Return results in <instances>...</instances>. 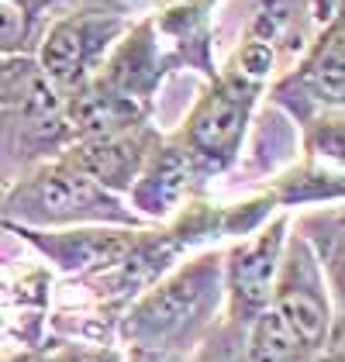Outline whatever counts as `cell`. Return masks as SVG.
Masks as SVG:
<instances>
[{"label": "cell", "mask_w": 345, "mask_h": 362, "mask_svg": "<svg viewBox=\"0 0 345 362\" xmlns=\"http://www.w3.org/2000/svg\"><path fill=\"white\" fill-rule=\"evenodd\" d=\"M221 245L190 252L117 314L124 362H190L221 317Z\"/></svg>", "instance_id": "1"}, {"label": "cell", "mask_w": 345, "mask_h": 362, "mask_svg": "<svg viewBox=\"0 0 345 362\" xmlns=\"http://www.w3.org/2000/svg\"><path fill=\"white\" fill-rule=\"evenodd\" d=\"M69 141L66 97L42 73L35 56H0V187L7 190Z\"/></svg>", "instance_id": "2"}, {"label": "cell", "mask_w": 345, "mask_h": 362, "mask_svg": "<svg viewBox=\"0 0 345 362\" xmlns=\"http://www.w3.org/2000/svg\"><path fill=\"white\" fill-rule=\"evenodd\" d=\"M4 224L21 228H76V224H121L142 228V221L121 194L104 190L62 152L31 166L4 190Z\"/></svg>", "instance_id": "3"}, {"label": "cell", "mask_w": 345, "mask_h": 362, "mask_svg": "<svg viewBox=\"0 0 345 362\" xmlns=\"http://www.w3.org/2000/svg\"><path fill=\"white\" fill-rule=\"evenodd\" d=\"M135 18L124 0H73L69 11L52 14L31 49L42 73L62 97L90 83Z\"/></svg>", "instance_id": "4"}, {"label": "cell", "mask_w": 345, "mask_h": 362, "mask_svg": "<svg viewBox=\"0 0 345 362\" xmlns=\"http://www.w3.org/2000/svg\"><path fill=\"white\" fill-rule=\"evenodd\" d=\"M259 104H262L259 90L238 83L218 69L204 80L197 100L190 104L172 139L190 152L207 183L228 176L242 163Z\"/></svg>", "instance_id": "5"}, {"label": "cell", "mask_w": 345, "mask_h": 362, "mask_svg": "<svg viewBox=\"0 0 345 362\" xmlns=\"http://www.w3.org/2000/svg\"><path fill=\"white\" fill-rule=\"evenodd\" d=\"M262 100L283 111L300 128L324 111L345 107V31L342 11L317 25L308 49L290 62L287 69L266 86Z\"/></svg>", "instance_id": "6"}, {"label": "cell", "mask_w": 345, "mask_h": 362, "mask_svg": "<svg viewBox=\"0 0 345 362\" xmlns=\"http://www.w3.org/2000/svg\"><path fill=\"white\" fill-rule=\"evenodd\" d=\"M269 310L315 352H321L332 328L345 321V307L335 304L321 262L315 259L311 245L304 242V235H297L293 228L287 231V242H283Z\"/></svg>", "instance_id": "7"}, {"label": "cell", "mask_w": 345, "mask_h": 362, "mask_svg": "<svg viewBox=\"0 0 345 362\" xmlns=\"http://www.w3.org/2000/svg\"><path fill=\"white\" fill-rule=\"evenodd\" d=\"M287 231L290 211H276L252 235L221 245V283H225L221 321H228V325L245 332L269 307L273 279H276V269H280Z\"/></svg>", "instance_id": "8"}, {"label": "cell", "mask_w": 345, "mask_h": 362, "mask_svg": "<svg viewBox=\"0 0 345 362\" xmlns=\"http://www.w3.org/2000/svg\"><path fill=\"white\" fill-rule=\"evenodd\" d=\"M172 69H180V59L172 56L170 45L163 42V35L156 28V18L142 14L115 42V49L100 62L93 80L107 86L117 97L139 104L142 111L156 114L159 90L170 80Z\"/></svg>", "instance_id": "9"}, {"label": "cell", "mask_w": 345, "mask_h": 362, "mask_svg": "<svg viewBox=\"0 0 345 362\" xmlns=\"http://www.w3.org/2000/svg\"><path fill=\"white\" fill-rule=\"evenodd\" d=\"M0 228H7L14 238H21L62 279H80L115 266L139 231V228H121V224H76V228L0 224Z\"/></svg>", "instance_id": "10"}, {"label": "cell", "mask_w": 345, "mask_h": 362, "mask_svg": "<svg viewBox=\"0 0 345 362\" xmlns=\"http://www.w3.org/2000/svg\"><path fill=\"white\" fill-rule=\"evenodd\" d=\"M211 183L204 180L190 152L172 139V132H163L159 145L148 152L145 166L139 169L135 183L128 187V207L148 224L170 221L180 207H187L194 197H204Z\"/></svg>", "instance_id": "11"}, {"label": "cell", "mask_w": 345, "mask_h": 362, "mask_svg": "<svg viewBox=\"0 0 345 362\" xmlns=\"http://www.w3.org/2000/svg\"><path fill=\"white\" fill-rule=\"evenodd\" d=\"M159 139H163V128L156 121H142V124H131L115 135L73 139L62 148V156L73 166L83 169L90 180H97L104 190L124 197L128 187L135 183L139 169L145 166L148 152L159 145Z\"/></svg>", "instance_id": "12"}, {"label": "cell", "mask_w": 345, "mask_h": 362, "mask_svg": "<svg viewBox=\"0 0 345 362\" xmlns=\"http://www.w3.org/2000/svg\"><path fill=\"white\" fill-rule=\"evenodd\" d=\"M315 31L317 25L308 0H242L238 35L273 45L283 66H290L308 49Z\"/></svg>", "instance_id": "13"}, {"label": "cell", "mask_w": 345, "mask_h": 362, "mask_svg": "<svg viewBox=\"0 0 345 362\" xmlns=\"http://www.w3.org/2000/svg\"><path fill=\"white\" fill-rule=\"evenodd\" d=\"M342 166H328L317 159H293L290 166L269 176L262 187L276 211H297V207H321V204H342L345 183Z\"/></svg>", "instance_id": "14"}, {"label": "cell", "mask_w": 345, "mask_h": 362, "mask_svg": "<svg viewBox=\"0 0 345 362\" xmlns=\"http://www.w3.org/2000/svg\"><path fill=\"white\" fill-rule=\"evenodd\" d=\"M290 228L297 235H304V242L311 245L315 259L324 269L328 290L335 297V304L345 307V224H342V204H321L315 211H300L297 218H290Z\"/></svg>", "instance_id": "15"}, {"label": "cell", "mask_w": 345, "mask_h": 362, "mask_svg": "<svg viewBox=\"0 0 345 362\" xmlns=\"http://www.w3.org/2000/svg\"><path fill=\"white\" fill-rule=\"evenodd\" d=\"M315 356L269 307L245 328V362H311Z\"/></svg>", "instance_id": "16"}, {"label": "cell", "mask_w": 345, "mask_h": 362, "mask_svg": "<svg viewBox=\"0 0 345 362\" xmlns=\"http://www.w3.org/2000/svg\"><path fill=\"white\" fill-rule=\"evenodd\" d=\"M14 362H124V352L117 341H86V338L45 334L42 345L18 352Z\"/></svg>", "instance_id": "17"}, {"label": "cell", "mask_w": 345, "mask_h": 362, "mask_svg": "<svg viewBox=\"0 0 345 362\" xmlns=\"http://www.w3.org/2000/svg\"><path fill=\"white\" fill-rule=\"evenodd\" d=\"M35 49V31L25 25V18L0 0V56H18Z\"/></svg>", "instance_id": "18"}, {"label": "cell", "mask_w": 345, "mask_h": 362, "mask_svg": "<svg viewBox=\"0 0 345 362\" xmlns=\"http://www.w3.org/2000/svg\"><path fill=\"white\" fill-rule=\"evenodd\" d=\"M4 4H11V7L25 18V25L35 31V42H38V31H42V25L52 18V11L73 4V0H4Z\"/></svg>", "instance_id": "19"}, {"label": "cell", "mask_w": 345, "mask_h": 362, "mask_svg": "<svg viewBox=\"0 0 345 362\" xmlns=\"http://www.w3.org/2000/svg\"><path fill=\"white\" fill-rule=\"evenodd\" d=\"M311 362H345V321L332 328L328 341L321 345V352H317Z\"/></svg>", "instance_id": "20"}, {"label": "cell", "mask_w": 345, "mask_h": 362, "mask_svg": "<svg viewBox=\"0 0 345 362\" xmlns=\"http://www.w3.org/2000/svg\"><path fill=\"white\" fill-rule=\"evenodd\" d=\"M311 4V14H315V25H324L328 18H335L342 11V0H308Z\"/></svg>", "instance_id": "21"}, {"label": "cell", "mask_w": 345, "mask_h": 362, "mask_svg": "<svg viewBox=\"0 0 345 362\" xmlns=\"http://www.w3.org/2000/svg\"><path fill=\"white\" fill-rule=\"evenodd\" d=\"M197 4H201L204 11H214V7H218V4H221V0H197Z\"/></svg>", "instance_id": "22"}, {"label": "cell", "mask_w": 345, "mask_h": 362, "mask_svg": "<svg viewBox=\"0 0 345 362\" xmlns=\"http://www.w3.org/2000/svg\"><path fill=\"white\" fill-rule=\"evenodd\" d=\"M0 207H4V187H0ZM0 224H4V211H0Z\"/></svg>", "instance_id": "23"}, {"label": "cell", "mask_w": 345, "mask_h": 362, "mask_svg": "<svg viewBox=\"0 0 345 362\" xmlns=\"http://www.w3.org/2000/svg\"><path fill=\"white\" fill-rule=\"evenodd\" d=\"M0 362H14V356H0Z\"/></svg>", "instance_id": "24"}]
</instances>
